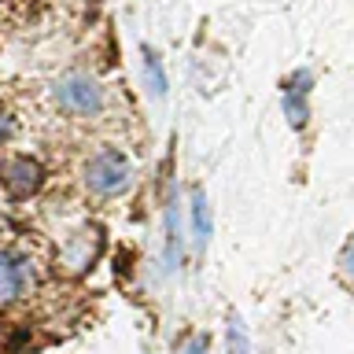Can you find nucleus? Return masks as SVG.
<instances>
[{
	"mask_svg": "<svg viewBox=\"0 0 354 354\" xmlns=\"http://www.w3.org/2000/svg\"><path fill=\"white\" fill-rule=\"evenodd\" d=\"M133 181V166L129 159L122 151L115 148H104V151H96L93 159L85 162V185H88V192H96V196H118V192H126Z\"/></svg>",
	"mask_w": 354,
	"mask_h": 354,
	"instance_id": "f257e3e1",
	"label": "nucleus"
},
{
	"mask_svg": "<svg viewBox=\"0 0 354 354\" xmlns=\"http://www.w3.org/2000/svg\"><path fill=\"white\" fill-rule=\"evenodd\" d=\"M52 96L59 111L66 115H77V118H93L100 115V107H104V88H100L88 74H66L59 82L52 85Z\"/></svg>",
	"mask_w": 354,
	"mask_h": 354,
	"instance_id": "f03ea898",
	"label": "nucleus"
},
{
	"mask_svg": "<svg viewBox=\"0 0 354 354\" xmlns=\"http://www.w3.org/2000/svg\"><path fill=\"white\" fill-rule=\"evenodd\" d=\"M100 248H104L100 229L85 225V229H77L74 236H66V243L59 248V266L66 273H85L88 266L100 259Z\"/></svg>",
	"mask_w": 354,
	"mask_h": 354,
	"instance_id": "7ed1b4c3",
	"label": "nucleus"
},
{
	"mask_svg": "<svg viewBox=\"0 0 354 354\" xmlns=\"http://www.w3.org/2000/svg\"><path fill=\"white\" fill-rule=\"evenodd\" d=\"M33 288V262L15 251H0V306L15 303Z\"/></svg>",
	"mask_w": 354,
	"mask_h": 354,
	"instance_id": "20e7f679",
	"label": "nucleus"
},
{
	"mask_svg": "<svg viewBox=\"0 0 354 354\" xmlns=\"http://www.w3.org/2000/svg\"><path fill=\"white\" fill-rule=\"evenodd\" d=\"M41 181H44L41 162L26 159V155H15V159H8L4 166H0V185H4V192L15 196V199L33 196L41 188Z\"/></svg>",
	"mask_w": 354,
	"mask_h": 354,
	"instance_id": "39448f33",
	"label": "nucleus"
},
{
	"mask_svg": "<svg viewBox=\"0 0 354 354\" xmlns=\"http://www.w3.org/2000/svg\"><path fill=\"white\" fill-rule=\"evenodd\" d=\"M306 93H310V74L299 71L288 85V96H284V111H288V122L292 126H303L306 122Z\"/></svg>",
	"mask_w": 354,
	"mask_h": 354,
	"instance_id": "423d86ee",
	"label": "nucleus"
},
{
	"mask_svg": "<svg viewBox=\"0 0 354 354\" xmlns=\"http://www.w3.org/2000/svg\"><path fill=\"white\" fill-rule=\"evenodd\" d=\"M192 229H196V243L203 248V243L210 240V210H207L203 192L192 196Z\"/></svg>",
	"mask_w": 354,
	"mask_h": 354,
	"instance_id": "0eeeda50",
	"label": "nucleus"
},
{
	"mask_svg": "<svg viewBox=\"0 0 354 354\" xmlns=\"http://www.w3.org/2000/svg\"><path fill=\"white\" fill-rule=\"evenodd\" d=\"M144 74H148V85H151V96L162 100L166 96V74H162V63L155 52H144Z\"/></svg>",
	"mask_w": 354,
	"mask_h": 354,
	"instance_id": "6e6552de",
	"label": "nucleus"
},
{
	"mask_svg": "<svg viewBox=\"0 0 354 354\" xmlns=\"http://www.w3.org/2000/svg\"><path fill=\"white\" fill-rule=\"evenodd\" d=\"M229 347H232V354H248V332H243L236 317L229 321Z\"/></svg>",
	"mask_w": 354,
	"mask_h": 354,
	"instance_id": "1a4fd4ad",
	"label": "nucleus"
},
{
	"mask_svg": "<svg viewBox=\"0 0 354 354\" xmlns=\"http://www.w3.org/2000/svg\"><path fill=\"white\" fill-rule=\"evenodd\" d=\"M339 273H343V281L354 284V236L347 240V248H343V254H339Z\"/></svg>",
	"mask_w": 354,
	"mask_h": 354,
	"instance_id": "9d476101",
	"label": "nucleus"
},
{
	"mask_svg": "<svg viewBox=\"0 0 354 354\" xmlns=\"http://www.w3.org/2000/svg\"><path fill=\"white\" fill-rule=\"evenodd\" d=\"M11 133H15V122H11L4 111H0V148H4V144L11 140Z\"/></svg>",
	"mask_w": 354,
	"mask_h": 354,
	"instance_id": "9b49d317",
	"label": "nucleus"
},
{
	"mask_svg": "<svg viewBox=\"0 0 354 354\" xmlns=\"http://www.w3.org/2000/svg\"><path fill=\"white\" fill-rule=\"evenodd\" d=\"M181 354H207V336H196V339L188 343V347H185Z\"/></svg>",
	"mask_w": 354,
	"mask_h": 354,
	"instance_id": "f8f14e48",
	"label": "nucleus"
}]
</instances>
